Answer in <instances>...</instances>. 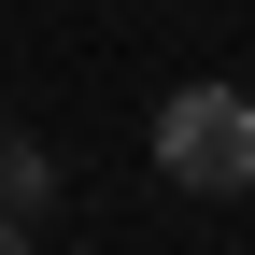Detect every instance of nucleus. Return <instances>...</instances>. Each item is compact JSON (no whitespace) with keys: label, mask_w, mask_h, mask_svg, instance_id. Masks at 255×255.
Masks as SVG:
<instances>
[{"label":"nucleus","mask_w":255,"mask_h":255,"mask_svg":"<svg viewBox=\"0 0 255 255\" xmlns=\"http://www.w3.org/2000/svg\"><path fill=\"white\" fill-rule=\"evenodd\" d=\"M156 170L184 199H241L255 184V100L241 85H170L156 100Z\"/></svg>","instance_id":"f257e3e1"},{"label":"nucleus","mask_w":255,"mask_h":255,"mask_svg":"<svg viewBox=\"0 0 255 255\" xmlns=\"http://www.w3.org/2000/svg\"><path fill=\"white\" fill-rule=\"evenodd\" d=\"M57 199V156L43 142H0V213H43Z\"/></svg>","instance_id":"f03ea898"},{"label":"nucleus","mask_w":255,"mask_h":255,"mask_svg":"<svg viewBox=\"0 0 255 255\" xmlns=\"http://www.w3.org/2000/svg\"><path fill=\"white\" fill-rule=\"evenodd\" d=\"M0 255H28V213H0Z\"/></svg>","instance_id":"7ed1b4c3"},{"label":"nucleus","mask_w":255,"mask_h":255,"mask_svg":"<svg viewBox=\"0 0 255 255\" xmlns=\"http://www.w3.org/2000/svg\"><path fill=\"white\" fill-rule=\"evenodd\" d=\"M0 142H14V114H0Z\"/></svg>","instance_id":"20e7f679"}]
</instances>
